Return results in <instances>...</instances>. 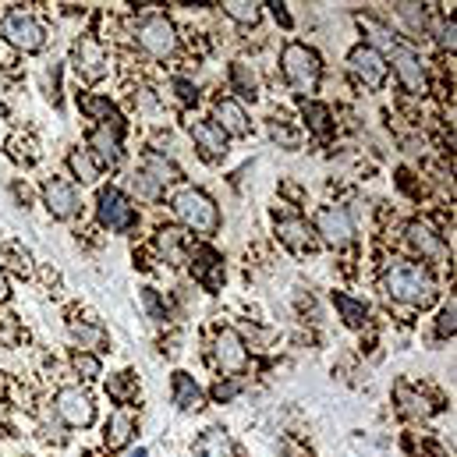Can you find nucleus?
Wrapping results in <instances>:
<instances>
[{
	"label": "nucleus",
	"mask_w": 457,
	"mask_h": 457,
	"mask_svg": "<svg viewBox=\"0 0 457 457\" xmlns=\"http://www.w3.org/2000/svg\"><path fill=\"white\" fill-rule=\"evenodd\" d=\"M383 287L394 302L411 305V309H426L436 302V280L422 262L411 259H397L386 273H383Z\"/></svg>",
	"instance_id": "obj_1"
},
{
	"label": "nucleus",
	"mask_w": 457,
	"mask_h": 457,
	"mask_svg": "<svg viewBox=\"0 0 457 457\" xmlns=\"http://www.w3.org/2000/svg\"><path fill=\"white\" fill-rule=\"evenodd\" d=\"M280 71L291 86V93L298 96H312L320 89V79H323V61L312 46L305 43H287L280 50Z\"/></svg>",
	"instance_id": "obj_2"
},
{
	"label": "nucleus",
	"mask_w": 457,
	"mask_h": 457,
	"mask_svg": "<svg viewBox=\"0 0 457 457\" xmlns=\"http://www.w3.org/2000/svg\"><path fill=\"white\" fill-rule=\"evenodd\" d=\"M170 206H174V217L188 230H195V234H217L220 230V210H217V203L206 192H199V188L178 192Z\"/></svg>",
	"instance_id": "obj_3"
},
{
	"label": "nucleus",
	"mask_w": 457,
	"mask_h": 457,
	"mask_svg": "<svg viewBox=\"0 0 457 457\" xmlns=\"http://www.w3.org/2000/svg\"><path fill=\"white\" fill-rule=\"evenodd\" d=\"M0 36H4L14 50H21V54H39V50L46 46V29H43V21H39L36 14H29V11H7L4 21H0Z\"/></svg>",
	"instance_id": "obj_4"
},
{
	"label": "nucleus",
	"mask_w": 457,
	"mask_h": 457,
	"mask_svg": "<svg viewBox=\"0 0 457 457\" xmlns=\"http://www.w3.org/2000/svg\"><path fill=\"white\" fill-rule=\"evenodd\" d=\"M135 39H138V46H142L149 57H156V61H167V57L178 54V29H174L163 14L142 18L138 29H135Z\"/></svg>",
	"instance_id": "obj_5"
},
{
	"label": "nucleus",
	"mask_w": 457,
	"mask_h": 457,
	"mask_svg": "<svg viewBox=\"0 0 457 457\" xmlns=\"http://www.w3.org/2000/svg\"><path fill=\"white\" fill-rule=\"evenodd\" d=\"M347 71H351V75H354V79H358L365 89H383L390 64H386V57H383L376 46L358 43V46L347 54Z\"/></svg>",
	"instance_id": "obj_6"
},
{
	"label": "nucleus",
	"mask_w": 457,
	"mask_h": 457,
	"mask_svg": "<svg viewBox=\"0 0 457 457\" xmlns=\"http://www.w3.org/2000/svg\"><path fill=\"white\" fill-rule=\"evenodd\" d=\"M54 408H57V415H61L71 429H89V426L96 422V404H93L89 390H82V386H64V390H57Z\"/></svg>",
	"instance_id": "obj_7"
},
{
	"label": "nucleus",
	"mask_w": 457,
	"mask_h": 457,
	"mask_svg": "<svg viewBox=\"0 0 457 457\" xmlns=\"http://www.w3.org/2000/svg\"><path fill=\"white\" fill-rule=\"evenodd\" d=\"M316 237L323 241V245H330V248H347L351 245V237H354V220H351V213L344 210V206H323L320 213H316Z\"/></svg>",
	"instance_id": "obj_8"
},
{
	"label": "nucleus",
	"mask_w": 457,
	"mask_h": 457,
	"mask_svg": "<svg viewBox=\"0 0 457 457\" xmlns=\"http://www.w3.org/2000/svg\"><path fill=\"white\" fill-rule=\"evenodd\" d=\"M96 217L107 230H131L138 213L131 206V199L120 192V188H104L100 199H96Z\"/></svg>",
	"instance_id": "obj_9"
},
{
	"label": "nucleus",
	"mask_w": 457,
	"mask_h": 457,
	"mask_svg": "<svg viewBox=\"0 0 457 457\" xmlns=\"http://www.w3.org/2000/svg\"><path fill=\"white\" fill-rule=\"evenodd\" d=\"M390 61H394V71H397V79H401V86H404L408 93H415V96L429 93V79H426L422 57H419L411 46L397 43V46L390 50Z\"/></svg>",
	"instance_id": "obj_10"
},
{
	"label": "nucleus",
	"mask_w": 457,
	"mask_h": 457,
	"mask_svg": "<svg viewBox=\"0 0 457 457\" xmlns=\"http://www.w3.org/2000/svg\"><path fill=\"white\" fill-rule=\"evenodd\" d=\"M43 203H46L50 217H57V220H71L82 210V199H79L75 185L64 181V178H46L43 181Z\"/></svg>",
	"instance_id": "obj_11"
},
{
	"label": "nucleus",
	"mask_w": 457,
	"mask_h": 457,
	"mask_svg": "<svg viewBox=\"0 0 457 457\" xmlns=\"http://www.w3.org/2000/svg\"><path fill=\"white\" fill-rule=\"evenodd\" d=\"M107 50H104V43L96 39V36H82L79 43H75V71L86 79V82H100L104 75H107Z\"/></svg>",
	"instance_id": "obj_12"
},
{
	"label": "nucleus",
	"mask_w": 457,
	"mask_h": 457,
	"mask_svg": "<svg viewBox=\"0 0 457 457\" xmlns=\"http://www.w3.org/2000/svg\"><path fill=\"white\" fill-rule=\"evenodd\" d=\"M277 237L295 255H312L316 252V230L309 228L302 217H280L277 220Z\"/></svg>",
	"instance_id": "obj_13"
},
{
	"label": "nucleus",
	"mask_w": 457,
	"mask_h": 457,
	"mask_svg": "<svg viewBox=\"0 0 457 457\" xmlns=\"http://www.w3.org/2000/svg\"><path fill=\"white\" fill-rule=\"evenodd\" d=\"M213 358H217L220 372H241L248 365V347L234 330H220L213 341Z\"/></svg>",
	"instance_id": "obj_14"
},
{
	"label": "nucleus",
	"mask_w": 457,
	"mask_h": 457,
	"mask_svg": "<svg viewBox=\"0 0 457 457\" xmlns=\"http://www.w3.org/2000/svg\"><path fill=\"white\" fill-rule=\"evenodd\" d=\"M86 153L93 156L96 167L114 170L117 163H120V131H111V124L96 128V131L89 135V149H86Z\"/></svg>",
	"instance_id": "obj_15"
},
{
	"label": "nucleus",
	"mask_w": 457,
	"mask_h": 457,
	"mask_svg": "<svg viewBox=\"0 0 457 457\" xmlns=\"http://www.w3.org/2000/svg\"><path fill=\"white\" fill-rule=\"evenodd\" d=\"M192 142H195V149L203 153V160H210V163H217V160L228 156V135H224L213 120L192 124Z\"/></svg>",
	"instance_id": "obj_16"
},
{
	"label": "nucleus",
	"mask_w": 457,
	"mask_h": 457,
	"mask_svg": "<svg viewBox=\"0 0 457 457\" xmlns=\"http://www.w3.org/2000/svg\"><path fill=\"white\" fill-rule=\"evenodd\" d=\"M213 124L224 131V135H234V138H245L252 131V120L245 114V107L237 100H217L213 104Z\"/></svg>",
	"instance_id": "obj_17"
},
{
	"label": "nucleus",
	"mask_w": 457,
	"mask_h": 457,
	"mask_svg": "<svg viewBox=\"0 0 457 457\" xmlns=\"http://www.w3.org/2000/svg\"><path fill=\"white\" fill-rule=\"evenodd\" d=\"M156 188H167V185H174V181H181V170H178V163L174 160H167V156H160V153H145V160H142V167H138Z\"/></svg>",
	"instance_id": "obj_18"
},
{
	"label": "nucleus",
	"mask_w": 457,
	"mask_h": 457,
	"mask_svg": "<svg viewBox=\"0 0 457 457\" xmlns=\"http://www.w3.org/2000/svg\"><path fill=\"white\" fill-rule=\"evenodd\" d=\"M195 457H237V447L220 426H210L199 440H195Z\"/></svg>",
	"instance_id": "obj_19"
},
{
	"label": "nucleus",
	"mask_w": 457,
	"mask_h": 457,
	"mask_svg": "<svg viewBox=\"0 0 457 457\" xmlns=\"http://www.w3.org/2000/svg\"><path fill=\"white\" fill-rule=\"evenodd\" d=\"M131 436H135V419H131L128 411H114V415L107 419V429H104L107 451H124V447L131 444Z\"/></svg>",
	"instance_id": "obj_20"
},
{
	"label": "nucleus",
	"mask_w": 457,
	"mask_h": 457,
	"mask_svg": "<svg viewBox=\"0 0 457 457\" xmlns=\"http://www.w3.org/2000/svg\"><path fill=\"white\" fill-rule=\"evenodd\" d=\"M170 394H174V404H178L181 411H199V408H203V390L195 386V379H192L188 372H174Z\"/></svg>",
	"instance_id": "obj_21"
},
{
	"label": "nucleus",
	"mask_w": 457,
	"mask_h": 457,
	"mask_svg": "<svg viewBox=\"0 0 457 457\" xmlns=\"http://www.w3.org/2000/svg\"><path fill=\"white\" fill-rule=\"evenodd\" d=\"M408 245H411L422 259H433V255H440V252H444V241L436 237V230L429 228V224H422V220L408 224Z\"/></svg>",
	"instance_id": "obj_22"
},
{
	"label": "nucleus",
	"mask_w": 457,
	"mask_h": 457,
	"mask_svg": "<svg viewBox=\"0 0 457 457\" xmlns=\"http://www.w3.org/2000/svg\"><path fill=\"white\" fill-rule=\"evenodd\" d=\"M302 117H305V124H309V131H312L316 138H330L334 124H330V111H327L323 104L305 100V104H302Z\"/></svg>",
	"instance_id": "obj_23"
},
{
	"label": "nucleus",
	"mask_w": 457,
	"mask_h": 457,
	"mask_svg": "<svg viewBox=\"0 0 457 457\" xmlns=\"http://www.w3.org/2000/svg\"><path fill=\"white\" fill-rule=\"evenodd\" d=\"M224 14H228L230 21L252 29V25H259V18H262V4H255V0H228V4H224Z\"/></svg>",
	"instance_id": "obj_24"
},
{
	"label": "nucleus",
	"mask_w": 457,
	"mask_h": 457,
	"mask_svg": "<svg viewBox=\"0 0 457 457\" xmlns=\"http://www.w3.org/2000/svg\"><path fill=\"white\" fill-rule=\"evenodd\" d=\"M334 305H337V312H341V320L347 327H365V320H369V309H365V302H358V298H351V295H334Z\"/></svg>",
	"instance_id": "obj_25"
},
{
	"label": "nucleus",
	"mask_w": 457,
	"mask_h": 457,
	"mask_svg": "<svg viewBox=\"0 0 457 457\" xmlns=\"http://www.w3.org/2000/svg\"><path fill=\"white\" fill-rule=\"evenodd\" d=\"M7 156L14 160V163H36L39 160V145H36V138L32 135H11L7 138Z\"/></svg>",
	"instance_id": "obj_26"
},
{
	"label": "nucleus",
	"mask_w": 457,
	"mask_h": 457,
	"mask_svg": "<svg viewBox=\"0 0 457 457\" xmlns=\"http://www.w3.org/2000/svg\"><path fill=\"white\" fill-rule=\"evenodd\" d=\"M68 167H71L75 181H82V185H93V181L100 178V167L93 163V156H89L86 149H71V156H68Z\"/></svg>",
	"instance_id": "obj_27"
},
{
	"label": "nucleus",
	"mask_w": 457,
	"mask_h": 457,
	"mask_svg": "<svg viewBox=\"0 0 457 457\" xmlns=\"http://www.w3.org/2000/svg\"><path fill=\"white\" fill-rule=\"evenodd\" d=\"M397 401H401V411L411 415V419H429V415H433V404H429L426 397H419L415 390H408L404 383L397 386Z\"/></svg>",
	"instance_id": "obj_28"
},
{
	"label": "nucleus",
	"mask_w": 457,
	"mask_h": 457,
	"mask_svg": "<svg viewBox=\"0 0 457 457\" xmlns=\"http://www.w3.org/2000/svg\"><path fill=\"white\" fill-rule=\"evenodd\" d=\"M79 107L93 117V120H107V124L114 120V124H120L114 104H111V100H104V96H82V100H79Z\"/></svg>",
	"instance_id": "obj_29"
},
{
	"label": "nucleus",
	"mask_w": 457,
	"mask_h": 457,
	"mask_svg": "<svg viewBox=\"0 0 457 457\" xmlns=\"http://www.w3.org/2000/svg\"><path fill=\"white\" fill-rule=\"evenodd\" d=\"M156 245H160V252H163V255L178 259V255L185 252V234H181L178 228H160L156 230Z\"/></svg>",
	"instance_id": "obj_30"
},
{
	"label": "nucleus",
	"mask_w": 457,
	"mask_h": 457,
	"mask_svg": "<svg viewBox=\"0 0 457 457\" xmlns=\"http://www.w3.org/2000/svg\"><path fill=\"white\" fill-rule=\"evenodd\" d=\"M230 79H234V86H237L245 96H255L259 79H255V71H252L245 61H234V64H230Z\"/></svg>",
	"instance_id": "obj_31"
},
{
	"label": "nucleus",
	"mask_w": 457,
	"mask_h": 457,
	"mask_svg": "<svg viewBox=\"0 0 457 457\" xmlns=\"http://www.w3.org/2000/svg\"><path fill=\"white\" fill-rule=\"evenodd\" d=\"M71 365H75V372H79L82 379H96V376L104 372V369H100V358H96L93 351H75Z\"/></svg>",
	"instance_id": "obj_32"
},
{
	"label": "nucleus",
	"mask_w": 457,
	"mask_h": 457,
	"mask_svg": "<svg viewBox=\"0 0 457 457\" xmlns=\"http://www.w3.org/2000/svg\"><path fill=\"white\" fill-rule=\"evenodd\" d=\"M71 337L82 344V347H100L104 344V330L93 327V323H71Z\"/></svg>",
	"instance_id": "obj_33"
},
{
	"label": "nucleus",
	"mask_w": 457,
	"mask_h": 457,
	"mask_svg": "<svg viewBox=\"0 0 457 457\" xmlns=\"http://www.w3.org/2000/svg\"><path fill=\"white\" fill-rule=\"evenodd\" d=\"M457 330V309H454V298L444 305V312H440V320H436V337L440 341H447V337H454Z\"/></svg>",
	"instance_id": "obj_34"
},
{
	"label": "nucleus",
	"mask_w": 457,
	"mask_h": 457,
	"mask_svg": "<svg viewBox=\"0 0 457 457\" xmlns=\"http://www.w3.org/2000/svg\"><path fill=\"white\" fill-rule=\"evenodd\" d=\"M7 259H11V270H14V273H21V277L32 273V255L21 252L18 245H7Z\"/></svg>",
	"instance_id": "obj_35"
},
{
	"label": "nucleus",
	"mask_w": 457,
	"mask_h": 457,
	"mask_svg": "<svg viewBox=\"0 0 457 457\" xmlns=\"http://www.w3.org/2000/svg\"><path fill=\"white\" fill-rule=\"evenodd\" d=\"M131 185H135V192H138L142 199H156V195H160V188H156V185H153V181H149V178H145L142 170H135Z\"/></svg>",
	"instance_id": "obj_36"
},
{
	"label": "nucleus",
	"mask_w": 457,
	"mask_h": 457,
	"mask_svg": "<svg viewBox=\"0 0 457 457\" xmlns=\"http://www.w3.org/2000/svg\"><path fill=\"white\" fill-rule=\"evenodd\" d=\"M397 11L415 25V29H422L426 25V14H422V4H397Z\"/></svg>",
	"instance_id": "obj_37"
},
{
	"label": "nucleus",
	"mask_w": 457,
	"mask_h": 457,
	"mask_svg": "<svg viewBox=\"0 0 457 457\" xmlns=\"http://www.w3.org/2000/svg\"><path fill=\"white\" fill-rule=\"evenodd\" d=\"M107 390L114 394L117 401H128V390H131V372H120V379H111Z\"/></svg>",
	"instance_id": "obj_38"
},
{
	"label": "nucleus",
	"mask_w": 457,
	"mask_h": 457,
	"mask_svg": "<svg viewBox=\"0 0 457 457\" xmlns=\"http://www.w3.org/2000/svg\"><path fill=\"white\" fill-rule=\"evenodd\" d=\"M270 135H273L277 142H284V145H291V149L298 145V138H295V135H291V131H287L284 124H277V120H270Z\"/></svg>",
	"instance_id": "obj_39"
},
{
	"label": "nucleus",
	"mask_w": 457,
	"mask_h": 457,
	"mask_svg": "<svg viewBox=\"0 0 457 457\" xmlns=\"http://www.w3.org/2000/svg\"><path fill=\"white\" fill-rule=\"evenodd\" d=\"M174 89H178V96H181V104H195V100H199V93H195V86H192V82H185V79H178V82H174Z\"/></svg>",
	"instance_id": "obj_40"
},
{
	"label": "nucleus",
	"mask_w": 457,
	"mask_h": 457,
	"mask_svg": "<svg viewBox=\"0 0 457 457\" xmlns=\"http://www.w3.org/2000/svg\"><path fill=\"white\" fill-rule=\"evenodd\" d=\"M142 302H145V309H149V312H153V316H156V320H163V309H160V302H156V295H153V291H149V287H145V291H142Z\"/></svg>",
	"instance_id": "obj_41"
},
{
	"label": "nucleus",
	"mask_w": 457,
	"mask_h": 457,
	"mask_svg": "<svg viewBox=\"0 0 457 457\" xmlns=\"http://www.w3.org/2000/svg\"><path fill=\"white\" fill-rule=\"evenodd\" d=\"M234 394H237L234 383H217V386H213V397H217V401H230Z\"/></svg>",
	"instance_id": "obj_42"
},
{
	"label": "nucleus",
	"mask_w": 457,
	"mask_h": 457,
	"mask_svg": "<svg viewBox=\"0 0 457 457\" xmlns=\"http://www.w3.org/2000/svg\"><path fill=\"white\" fill-rule=\"evenodd\" d=\"M270 7H273V18H277L280 25H287V29H291V14L284 11V4H270Z\"/></svg>",
	"instance_id": "obj_43"
},
{
	"label": "nucleus",
	"mask_w": 457,
	"mask_h": 457,
	"mask_svg": "<svg viewBox=\"0 0 457 457\" xmlns=\"http://www.w3.org/2000/svg\"><path fill=\"white\" fill-rule=\"evenodd\" d=\"M440 43L454 50V21H447V25H444V32H440Z\"/></svg>",
	"instance_id": "obj_44"
},
{
	"label": "nucleus",
	"mask_w": 457,
	"mask_h": 457,
	"mask_svg": "<svg viewBox=\"0 0 457 457\" xmlns=\"http://www.w3.org/2000/svg\"><path fill=\"white\" fill-rule=\"evenodd\" d=\"M11 298V284H7V273H0V305Z\"/></svg>",
	"instance_id": "obj_45"
},
{
	"label": "nucleus",
	"mask_w": 457,
	"mask_h": 457,
	"mask_svg": "<svg viewBox=\"0 0 457 457\" xmlns=\"http://www.w3.org/2000/svg\"><path fill=\"white\" fill-rule=\"evenodd\" d=\"M131 457H149V454H145V451H142V447H138V451H131Z\"/></svg>",
	"instance_id": "obj_46"
}]
</instances>
